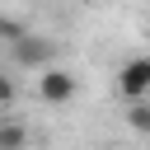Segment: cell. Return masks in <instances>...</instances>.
<instances>
[{
  "label": "cell",
  "instance_id": "1",
  "mask_svg": "<svg viewBox=\"0 0 150 150\" xmlns=\"http://www.w3.org/2000/svg\"><path fill=\"white\" fill-rule=\"evenodd\" d=\"M75 89H80V84H75V75H70L66 66H52V61L38 66V98H42V103L61 108V103L75 98Z\"/></svg>",
  "mask_w": 150,
  "mask_h": 150
},
{
  "label": "cell",
  "instance_id": "2",
  "mask_svg": "<svg viewBox=\"0 0 150 150\" xmlns=\"http://www.w3.org/2000/svg\"><path fill=\"white\" fill-rule=\"evenodd\" d=\"M117 94H122L127 103H131V98H150V52L122 61V70H117Z\"/></svg>",
  "mask_w": 150,
  "mask_h": 150
},
{
  "label": "cell",
  "instance_id": "3",
  "mask_svg": "<svg viewBox=\"0 0 150 150\" xmlns=\"http://www.w3.org/2000/svg\"><path fill=\"white\" fill-rule=\"evenodd\" d=\"M9 47H14V61H19V66H47V61H52V42L38 38V33H19Z\"/></svg>",
  "mask_w": 150,
  "mask_h": 150
},
{
  "label": "cell",
  "instance_id": "4",
  "mask_svg": "<svg viewBox=\"0 0 150 150\" xmlns=\"http://www.w3.org/2000/svg\"><path fill=\"white\" fill-rule=\"evenodd\" d=\"M127 122H131L136 131H150V103H145V98H131V108H127Z\"/></svg>",
  "mask_w": 150,
  "mask_h": 150
},
{
  "label": "cell",
  "instance_id": "5",
  "mask_svg": "<svg viewBox=\"0 0 150 150\" xmlns=\"http://www.w3.org/2000/svg\"><path fill=\"white\" fill-rule=\"evenodd\" d=\"M23 141H28V131H23V127H14V122H5V127H0V150H14V145H23Z\"/></svg>",
  "mask_w": 150,
  "mask_h": 150
},
{
  "label": "cell",
  "instance_id": "6",
  "mask_svg": "<svg viewBox=\"0 0 150 150\" xmlns=\"http://www.w3.org/2000/svg\"><path fill=\"white\" fill-rule=\"evenodd\" d=\"M19 33H28V28H23V23H14V19H0V38H5V42H14Z\"/></svg>",
  "mask_w": 150,
  "mask_h": 150
},
{
  "label": "cell",
  "instance_id": "7",
  "mask_svg": "<svg viewBox=\"0 0 150 150\" xmlns=\"http://www.w3.org/2000/svg\"><path fill=\"white\" fill-rule=\"evenodd\" d=\"M9 103H14V84L0 75V108H9Z\"/></svg>",
  "mask_w": 150,
  "mask_h": 150
}]
</instances>
